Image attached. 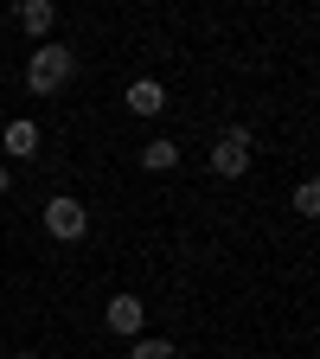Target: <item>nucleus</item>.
<instances>
[{
  "label": "nucleus",
  "mask_w": 320,
  "mask_h": 359,
  "mask_svg": "<svg viewBox=\"0 0 320 359\" xmlns=\"http://www.w3.org/2000/svg\"><path fill=\"white\" fill-rule=\"evenodd\" d=\"M141 167H148V173H167V167H179V148L167 142V135H154V142L141 148Z\"/></svg>",
  "instance_id": "nucleus-8"
},
{
  "label": "nucleus",
  "mask_w": 320,
  "mask_h": 359,
  "mask_svg": "<svg viewBox=\"0 0 320 359\" xmlns=\"http://www.w3.org/2000/svg\"><path fill=\"white\" fill-rule=\"evenodd\" d=\"M160 109H167V90L154 77H134L128 83V116H160Z\"/></svg>",
  "instance_id": "nucleus-5"
},
{
  "label": "nucleus",
  "mask_w": 320,
  "mask_h": 359,
  "mask_svg": "<svg viewBox=\"0 0 320 359\" xmlns=\"http://www.w3.org/2000/svg\"><path fill=\"white\" fill-rule=\"evenodd\" d=\"M103 321H109V334H141V321H148V308H141V295H109V308H103Z\"/></svg>",
  "instance_id": "nucleus-4"
},
{
  "label": "nucleus",
  "mask_w": 320,
  "mask_h": 359,
  "mask_svg": "<svg viewBox=\"0 0 320 359\" xmlns=\"http://www.w3.org/2000/svg\"><path fill=\"white\" fill-rule=\"evenodd\" d=\"M211 173H224V180L250 173V128H224L211 142Z\"/></svg>",
  "instance_id": "nucleus-2"
},
{
  "label": "nucleus",
  "mask_w": 320,
  "mask_h": 359,
  "mask_svg": "<svg viewBox=\"0 0 320 359\" xmlns=\"http://www.w3.org/2000/svg\"><path fill=\"white\" fill-rule=\"evenodd\" d=\"M7 187H13V173H7V161H0V199H7Z\"/></svg>",
  "instance_id": "nucleus-11"
},
{
  "label": "nucleus",
  "mask_w": 320,
  "mask_h": 359,
  "mask_svg": "<svg viewBox=\"0 0 320 359\" xmlns=\"http://www.w3.org/2000/svg\"><path fill=\"white\" fill-rule=\"evenodd\" d=\"M128 359H173V340H134Z\"/></svg>",
  "instance_id": "nucleus-9"
},
{
  "label": "nucleus",
  "mask_w": 320,
  "mask_h": 359,
  "mask_svg": "<svg viewBox=\"0 0 320 359\" xmlns=\"http://www.w3.org/2000/svg\"><path fill=\"white\" fill-rule=\"evenodd\" d=\"M45 231H52L58 244H77V238L90 231V212H83V205H77L71 193H58L52 205H45Z\"/></svg>",
  "instance_id": "nucleus-3"
},
{
  "label": "nucleus",
  "mask_w": 320,
  "mask_h": 359,
  "mask_svg": "<svg viewBox=\"0 0 320 359\" xmlns=\"http://www.w3.org/2000/svg\"><path fill=\"white\" fill-rule=\"evenodd\" d=\"M13 359H32V353H13Z\"/></svg>",
  "instance_id": "nucleus-12"
},
{
  "label": "nucleus",
  "mask_w": 320,
  "mask_h": 359,
  "mask_svg": "<svg viewBox=\"0 0 320 359\" xmlns=\"http://www.w3.org/2000/svg\"><path fill=\"white\" fill-rule=\"evenodd\" d=\"M52 20H58V7H52V0H20V26H26L32 39H45V32H52Z\"/></svg>",
  "instance_id": "nucleus-7"
},
{
  "label": "nucleus",
  "mask_w": 320,
  "mask_h": 359,
  "mask_svg": "<svg viewBox=\"0 0 320 359\" xmlns=\"http://www.w3.org/2000/svg\"><path fill=\"white\" fill-rule=\"evenodd\" d=\"M71 71H77V52H71V45H39V52L26 58V83L39 90V97H58V90L71 83Z\"/></svg>",
  "instance_id": "nucleus-1"
},
{
  "label": "nucleus",
  "mask_w": 320,
  "mask_h": 359,
  "mask_svg": "<svg viewBox=\"0 0 320 359\" xmlns=\"http://www.w3.org/2000/svg\"><path fill=\"white\" fill-rule=\"evenodd\" d=\"M295 212H301V218L320 212V187H314V180H301V187H295Z\"/></svg>",
  "instance_id": "nucleus-10"
},
{
  "label": "nucleus",
  "mask_w": 320,
  "mask_h": 359,
  "mask_svg": "<svg viewBox=\"0 0 320 359\" xmlns=\"http://www.w3.org/2000/svg\"><path fill=\"white\" fill-rule=\"evenodd\" d=\"M0 148L32 161V154H39V122H26V116H20V122H7V128H0Z\"/></svg>",
  "instance_id": "nucleus-6"
}]
</instances>
